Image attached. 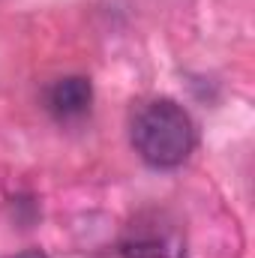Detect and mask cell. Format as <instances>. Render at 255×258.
I'll list each match as a JSON object with an SVG mask.
<instances>
[{"label":"cell","instance_id":"4","mask_svg":"<svg viewBox=\"0 0 255 258\" xmlns=\"http://www.w3.org/2000/svg\"><path fill=\"white\" fill-rule=\"evenodd\" d=\"M12 258H48L42 249H27V252H18V255H12Z\"/></svg>","mask_w":255,"mask_h":258},{"label":"cell","instance_id":"3","mask_svg":"<svg viewBox=\"0 0 255 258\" xmlns=\"http://www.w3.org/2000/svg\"><path fill=\"white\" fill-rule=\"evenodd\" d=\"M120 252L126 258H186L183 255V246L180 240L162 234H150V237H132V240H123L120 243Z\"/></svg>","mask_w":255,"mask_h":258},{"label":"cell","instance_id":"2","mask_svg":"<svg viewBox=\"0 0 255 258\" xmlns=\"http://www.w3.org/2000/svg\"><path fill=\"white\" fill-rule=\"evenodd\" d=\"M48 111L57 117V120H72V117H81L90 102H93V84L84 78V75H66L57 78L51 87H48Z\"/></svg>","mask_w":255,"mask_h":258},{"label":"cell","instance_id":"1","mask_svg":"<svg viewBox=\"0 0 255 258\" xmlns=\"http://www.w3.org/2000/svg\"><path fill=\"white\" fill-rule=\"evenodd\" d=\"M132 147L153 168H177L195 147V123L174 99H150L132 117Z\"/></svg>","mask_w":255,"mask_h":258}]
</instances>
